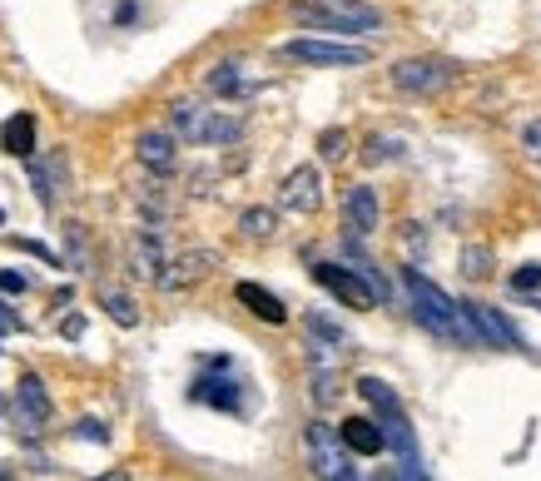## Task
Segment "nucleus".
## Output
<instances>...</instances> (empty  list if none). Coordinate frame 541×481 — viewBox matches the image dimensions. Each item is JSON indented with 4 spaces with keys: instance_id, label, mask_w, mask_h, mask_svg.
Masks as SVG:
<instances>
[{
    "instance_id": "obj_1",
    "label": "nucleus",
    "mask_w": 541,
    "mask_h": 481,
    "mask_svg": "<svg viewBox=\"0 0 541 481\" xmlns=\"http://www.w3.org/2000/svg\"><path fill=\"white\" fill-rule=\"evenodd\" d=\"M403 283H407V298H412V318H417L432 338H447V343H462V348H482V338H477L467 308H462L452 293H442V288H437L432 278H422L417 268H403Z\"/></svg>"
},
{
    "instance_id": "obj_2",
    "label": "nucleus",
    "mask_w": 541,
    "mask_h": 481,
    "mask_svg": "<svg viewBox=\"0 0 541 481\" xmlns=\"http://www.w3.org/2000/svg\"><path fill=\"white\" fill-rule=\"evenodd\" d=\"M288 15L303 30H318V35H373V30H383L378 5H363V0H293Z\"/></svg>"
},
{
    "instance_id": "obj_3",
    "label": "nucleus",
    "mask_w": 541,
    "mask_h": 481,
    "mask_svg": "<svg viewBox=\"0 0 541 481\" xmlns=\"http://www.w3.org/2000/svg\"><path fill=\"white\" fill-rule=\"evenodd\" d=\"M169 124L189 144H239L244 139V120L239 115H219V110H204L194 100H174L169 105Z\"/></svg>"
},
{
    "instance_id": "obj_4",
    "label": "nucleus",
    "mask_w": 541,
    "mask_h": 481,
    "mask_svg": "<svg viewBox=\"0 0 541 481\" xmlns=\"http://www.w3.org/2000/svg\"><path fill=\"white\" fill-rule=\"evenodd\" d=\"M308 462H313V472L328 481H353L358 477V467H353V452L343 447V437H338V427H328V422H308Z\"/></svg>"
},
{
    "instance_id": "obj_5",
    "label": "nucleus",
    "mask_w": 541,
    "mask_h": 481,
    "mask_svg": "<svg viewBox=\"0 0 541 481\" xmlns=\"http://www.w3.org/2000/svg\"><path fill=\"white\" fill-rule=\"evenodd\" d=\"M283 60H298V65H368V45H343V40H323V35H298V40H283Z\"/></svg>"
},
{
    "instance_id": "obj_6",
    "label": "nucleus",
    "mask_w": 541,
    "mask_h": 481,
    "mask_svg": "<svg viewBox=\"0 0 541 481\" xmlns=\"http://www.w3.org/2000/svg\"><path fill=\"white\" fill-rule=\"evenodd\" d=\"M219 268V248H184L179 258H164V268H159V288L164 293H189L194 283H204L209 273Z\"/></svg>"
},
{
    "instance_id": "obj_7",
    "label": "nucleus",
    "mask_w": 541,
    "mask_h": 481,
    "mask_svg": "<svg viewBox=\"0 0 541 481\" xmlns=\"http://www.w3.org/2000/svg\"><path fill=\"white\" fill-rule=\"evenodd\" d=\"M388 80L403 90V95H437L452 85V65L447 60H432V55H412V60H398L388 70Z\"/></svg>"
},
{
    "instance_id": "obj_8",
    "label": "nucleus",
    "mask_w": 541,
    "mask_h": 481,
    "mask_svg": "<svg viewBox=\"0 0 541 481\" xmlns=\"http://www.w3.org/2000/svg\"><path fill=\"white\" fill-rule=\"evenodd\" d=\"M313 278H318L338 303H348V308H358V313H368V308L378 303V293L368 288V278H363L358 268H343V263H313Z\"/></svg>"
},
{
    "instance_id": "obj_9",
    "label": "nucleus",
    "mask_w": 541,
    "mask_h": 481,
    "mask_svg": "<svg viewBox=\"0 0 541 481\" xmlns=\"http://www.w3.org/2000/svg\"><path fill=\"white\" fill-rule=\"evenodd\" d=\"M214 367V377H199L194 382V402H209V407H219V412H239L244 407V382L229 372V358H209Z\"/></svg>"
},
{
    "instance_id": "obj_10",
    "label": "nucleus",
    "mask_w": 541,
    "mask_h": 481,
    "mask_svg": "<svg viewBox=\"0 0 541 481\" xmlns=\"http://www.w3.org/2000/svg\"><path fill=\"white\" fill-rule=\"evenodd\" d=\"M278 204H283L288 214H318V209H323V179H318V169H313V164H298L293 174H283Z\"/></svg>"
},
{
    "instance_id": "obj_11",
    "label": "nucleus",
    "mask_w": 541,
    "mask_h": 481,
    "mask_svg": "<svg viewBox=\"0 0 541 481\" xmlns=\"http://www.w3.org/2000/svg\"><path fill=\"white\" fill-rule=\"evenodd\" d=\"M50 392H45V382L35 377V372H25L20 382H15V417H20V432H45V422H50Z\"/></svg>"
},
{
    "instance_id": "obj_12",
    "label": "nucleus",
    "mask_w": 541,
    "mask_h": 481,
    "mask_svg": "<svg viewBox=\"0 0 541 481\" xmlns=\"http://www.w3.org/2000/svg\"><path fill=\"white\" fill-rule=\"evenodd\" d=\"M135 154L149 174H169L179 164V134L174 129H144L135 139Z\"/></svg>"
},
{
    "instance_id": "obj_13",
    "label": "nucleus",
    "mask_w": 541,
    "mask_h": 481,
    "mask_svg": "<svg viewBox=\"0 0 541 481\" xmlns=\"http://www.w3.org/2000/svg\"><path fill=\"white\" fill-rule=\"evenodd\" d=\"M343 214H348V229L353 234H378V224H383V204H378V189L373 184H353L348 194H343Z\"/></svg>"
},
{
    "instance_id": "obj_14",
    "label": "nucleus",
    "mask_w": 541,
    "mask_h": 481,
    "mask_svg": "<svg viewBox=\"0 0 541 481\" xmlns=\"http://www.w3.org/2000/svg\"><path fill=\"white\" fill-rule=\"evenodd\" d=\"M159 268H164V229L144 224V229H135V239H130V273L154 283Z\"/></svg>"
},
{
    "instance_id": "obj_15",
    "label": "nucleus",
    "mask_w": 541,
    "mask_h": 481,
    "mask_svg": "<svg viewBox=\"0 0 541 481\" xmlns=\"http://www.w3.org/2000/svg\"><path fill=\"white\" fill-rule=\"evenodd\" d=\"M462 308H467V318H472V328H477L482 348H522L517 328H512L502 313H492L487 303H462Z\"/></svg>"
},
{
    "instance_id": "obj_16",
    "label": "nucleus",
    "mask_w": 541,
    "mask_h": 481,
    "mask_svg": "<svg viewBox=\"0 0 541 481\" xmlns=\"http://www.w3.org/2000/svg\"><path fill=\"white\" fill-rule=\"evenodd\" d=\"M65 174H70V164H65V154L55 149V154H45V159H30V184H35V199L50 209L60 194H65Z\"/></svg>"
},
{
    "instance_id": "obj_17",
    "label": "nucleus",
    "mask_w": 541,
    "mask_h": 481,
    "mask_svg": "<svg viewBox=\"0 0 541 481\" xmlns=\"http://www.w3.org/2000/svg\"><path fill=\"white\" fill-rule=\"evenodd\" d=\"M338 437H343V447H348L353 457H378V452H388V447H383V427L368 422V417H348V422L338 427Z\"/></svg>"
},
{
    "instance_id": "obj_18",
    "label": "nucleus",
    "mask_w": 541,
    "mask_h": 481,
    "mask_svg": "<svg viewBox=\"0 0 541 481\" xmlns=\"http://www.w3.org/2000/svg\"><path fill=\"white\" fill-rule=\"evenodd\" d=\"M234 298H239V303H244L254 318L273 323V328H278V323H288V308H283V298H273L269 288H259V283H239V288H234Z\"/></svg>"
},
{
    "instance_id": "obj_19",
    "label": "nucleus",
    "mask_w": 541,
    "mask_h": 481,
    "mask_svg": "<svg viewBox=\"0 0 541 481\" xmlns=\"http://www.w3.org/2000/svg\"><path fill=\"white\" fill-rule=\"evenodd\" d=\"M0 149L15 154V159H30L35 154V120L30 115H10L5 129H0Z\"/></svg>"
},
{
    "instance_id": "obj_20",
    "label": "nucleus",
    "mask_w": 541,
    "mask_h": 481,
    "mask_svg": "<svg viewBox=\"0 0 541 481\" xmlns=\"http://www.w3.org/2000/svg\"><path fill=\"white\" fill-rule=\"evenodd\" d=\"M204 90H209V95H224V100H229V95H244V70H239L234 60H224V65H214V70L204 75Z\"/></svg>"
},
{
    "instance_id": "obj_21",
    "label": "nucleus",
    "mask_w": 541,
    "mask_h": 481,
    "mask_svg": "<svg viewBox=\"0 0 541 481\" xmlns=\"http://www.w3.org/2000/svg\"><path fill=\"white\" fill-rule=\"evenodd\" d=\"M358 397H363L378 417H383V412H393V407H403V402H398V392H393L383 377H358Z\"/></svg>"
},
{
    "instance_id": "obj_22",
    "label": "nucleus",
    "mask_w": 541,
    "mask_h": 481,
    "mask_svg": "<svg viewBox=\"0 0 541 481\" xmlns=\"http://www.w3.org/2000/svg\"><path fill=\"white\" fill-rule=\"evenodd\" d=\"M273 229H278V214L273 209H244L239 214V234L244 239H273Z\"/></svg>"
},
{
    "instance_id": "obj_23",
    "label": "nucleus",
    "mask_w": 541,
    "mask_h": 481,
    "mask_svg": "<svg viewBox=\"0 0 541 481\" xmlns=\"http://www.w3.org/2000/svg\"><path fill=\"white\" fill-rule=\"evenodd\" d=\"M100 308H105L120 328H135V323H139V308L125 298V293H115V288H105V293H100Z\"/></svg>"
},
{
    "instance_id": "obj_24",
    "label": "nucleus",
    "mask_w": 541,
    "mask_h": 481,
    "mask_svg": "<svg viewBox=\"0 0 541 481\" xmlns=\"http://www.w3.org/2000/svg\"><path fill=\"white\" fill-rule=\"evenodd\" d=\"M338 392H343V387H338V372H333V367H313V402H318V407H333Z\"/></svg>"
},
{
    "instance_id": "obj_25",
    "label": "nucleus",
    "mask_w": 541,
    "mask_h": 481,
    "mask_svg": "<svg viewBox=\"0 0 541 481\" xmlns=\"http://www.w3.org/2000/svg\"><path fill=\"white\" fill-rule=\"evenodd\" d=\"M303 323H308V333H313V338H323V343H328V348H338V353H343V343H348V333H343V328H338V323H328V318H323V313H308V318H303Z\"/></svg>"
},
{
    "instance_id": "obj_26",
    "label": "nucleus",
    "mask_w": 541,
    "mask_h": 481,
    "mask_svg": "<svg viewBox=\"0 0 541 481\" xmlns=\"http://www.w3.org/2000/svg\"><path fill=\"white\" fill-rule=\"evenodd\" d=\"M318 154H323V164L348 159V134H343V129H323V134H318Z\"/></svg>"
},
{
    "instance_id": "obj_27",
    "label": "nucleus",
    "mask_w": 541,
    "mask_h": 481,
    "mask_svg": "<svg viewBox=\"0 0 541 481\" xmlns=\"http://www.w3.org/2000/svg\"><path fill=\"white\" fill-rule=\"evenodd\" d=\"M363 159H368V164H393V159H403V144H398V139H378V134H373Z\"/></svg>"
},
{
    "instance_id": "obj_28",
    "label": "nucleus",
    "mask_w": 541,
    "mask_h": 481,
    "mask_svg": "<svg viewBox=\"0 0 541 481\" xmlns=\"http://www.w3.org/2000/svg\"><path fill=\"white\" fill-rule=\"evenodd\" d=\"M541 288V263H522L512 273V293H537Z\"/></svg>"
},
{
    "instance_id": "obj_29",
    "label": "nucleus",
    "mask_w": 541,
    "mask_h": 481,
    "mask_svg": "<svg viewBox=\"0 0 541 481\" xmlns=\"http://www.w3.org/2000/svg\"><path fill=\"white\" fill-rule=\"evenodd\" d=\"M462 263H467V273H472V278H487V273H492V253H487V248H467V253H462Z\"/></svg>"
},
{
    "instance_id": "obj_30",
    "label": "nucleus",
    "mask_w": 541,
    "mask_h": 481,
    "mask_svg": "<svg viewBox=\"0 0 541 481\" xmlns=\"http://www.w3.org/2000/svg\"><path fill=\"white\" fill-rule=\"evenodd\" d=\"M75 437H80V442H100V447L110 442V432H105V422H95V417H85V422H75Z\"/></svg>"
},
{
    "instance_id": "obj_31",
    "label": "nucleus",
    "mask_w": 541,
    "mask_h": 481,
    "mask_svg": "<svg viewBox=\"0 0 541 481\" xmlns=\"http://www.w3.org/2000/svg\"><path fill=\"white\" fill-rule=\"evenodd\" d=\"M30 288V278L25 273H15V268H0V293H25Z\"/></svg>"
},
{
    "instance_id": "obj_32",
    "label": "nucleus",
    "mask_w": 541,
    "mask_h": 481,
    "mask_svg": "<svg viewBox=\"0 0 541 481\" xmlns=\"http://www.w3.org/2000/svg\"><path fill=\"white\" fill-rule=\"evenodd\" d=\"M522 144H527V154L541 164V120H532L527 129H522Z\"/></svg>"
},
{
    "instance_id": "obj_33",
    "label": "nucleus",
    "mask_w": 541,
    "mask_h": 481,
    "mask_svg": "<svg viewBox=\"0 0 541 481\" xmlns=\"http://www.w3.org/2000/svg\"><path fill=\"white\" fill-rule=\"evenodd\" d=\"M10 333H20V318H15V313L0 303V338H10Z\"/></svg>"
},
{
    "instance_id": "obj_34",
    "label": "nucleus",
    "mask_w": 541,
    "mask_h": 481,
    "mask_svg": "<svg viewBox=\"0 0 541 481\" xmlns=\"http://www.w3.org/2000/svg\"><path fill=\"white\" fill-rule=\"evenodd\" d=\"M15 243H20L25 253H35V258H45V263H60V258H55V253H50L45 243H30V239H15Z\"/></svg>"
},
{
    "instance_id": "obj_35",
    "label": "nucleus",
    "mask_w": 541,
    "mask_h": 481,
    "mask_svg": "<svg viewBox=\"0 0 541 481\" xmlns=\"http://www.w3.org/2000/svg\"><path fill=\"white\" fill-rule=\"evenodd\" d=\"M85 333V318H65V338H80Z\"/></svg>"
}]
</instances>
